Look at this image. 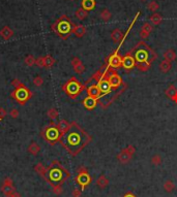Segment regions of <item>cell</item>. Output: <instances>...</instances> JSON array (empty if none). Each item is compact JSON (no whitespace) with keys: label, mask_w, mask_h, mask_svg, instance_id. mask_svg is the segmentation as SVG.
Listing matches in <instances>:
<instances>
[{"label":"cell","mask_w":177,"mask_h":197,"mask_svg":"<svg viewBox=\"0 0 177 197\" xmlns=\"http://www.w3.org/2000/svg\"><path fill=\"white\" fill-rule=\"evenodd\" d=\"M121 67L127 72L132 71V70L136 67V60L130 51L127 54L124 55L122 57V59H121Z\"/></svg>","instance_id":"ba28073f"},{"label":"cell","mask_w":177,"mask_h":197,"mask_svg":"<svg viewBox=\"0 0 177 197\" xmlns=\"http://www.w3.org/2000/svg\"><path fill=\"white\" fill-rule=\"evenodd\" d=\"M136 153V149L133 144H129L126 148H124L120 151V153L117 155V160L121 164H126L132 160L134 154Z\"/></svg>","instance_id":"8992f818"},{"label":"cell","mask_w":177,"mask_h":197,"mask_svg":"<svg viewBox=\"0 0 177 197\" xmlns=\"http://www.w3.org/2000/svg\"><path fill=\"white\" fill-rule=\"evenodd\" d=\"M127 89V85L126 84H124L123 86H122V88L120 89L119 91H117L116 93H115L113 96H111L110 98H109V99H98V103H99V105L102 106V109H108V106L110 105V104H112L114 102L115 100L117 99V97H119L121 94L123 93L124 91H125Z\"/></svg>","instance_id":"9c48e42d"},{"label":"cell","mask_w":177,"mask_h":197,"mask_svg":"<svg viewBox=\"0 0 177 197\" xmlns=\"http://www.w3.org/2000/svg\"><path fill=\"white\" fill-rule=\"evenodd\" d=\"M73 32L75 33V35H76L77 37H82L86 33V28L83 25H77L74 27Z\"/></svg>","instance_id":"484cf974"},{"label":"cell","mask_w":177,"mask_h":197,"mask_svg":"<svg viewBox=\"0 0 177 197\" xmlns=\"http://www.w3.org/2000/svg\"><path fill=\"white\" fill-rule=\"evenodd\" d=\"M62 88H63V90L68 96L71 98H76L81 94V92L85 90L86 86L81 84L76 78H71Z\"/></svg>","instance_id":"3957f363"},{"label":"cell","mask_w":177,"mask_h":197,"mask_svg":"<svg viewBox=\"0 0 177 197\" xmlns=\"http://www.w3.org/2000/svg\"><path fill=\"white\" fill-rule=\"evenodd\" d=\"M163 188L167 193H171V192H173L174 189H175V184H174L171 180H167L164 183Z\"/></svg>","instance_id":"83f0119b"},{"label":"cell","mask_w":177,"mask_h":197,"mask_svg":"<svg viewBox=\"0 0 177 197\" xmlns=\"http://www.w3.org/2000/svg\"><path fill=\"white\" fill-rule=\"evenodd\" d=\"M39 151H40V147L35 143H32L28 147V152L32 154V155H37V153H39Z\"/></svg>","instance_id":"f1b7e54d"},{"label":"cell","mask_w":177,"mask_h":197,"mask_svg":"<svg viewBox=\"0 0 177 197\" xmlns=\"http://www.w3.org/2000/svg\"><path fill=\"white\" fill-rule=\"evenodd\" d=\"M48 116H49V118L52 119V120L56 119V118L58 117V112H57V109H54V107L48 110Z\"/></svg>","instance_id":"e575fe53"},{"label":"cell","mask_w":177,"mask_h":197,"mask_svg":"<svg viewBox=\"0 0 177 197\" xmlns=\"http://www.w3.org/2000/svg\"><path fill=\"white\" fill-rule=\"evenodd\" d=\"M65 173H67V172L64 171L61 167H56L50 171V178H51L52 181L60 183V181L65 178Z\"/></svg>","instance_id":"7c38bea8"},{"label":"cell","mask_w":177,"mask_h":197,"mask_svg":"<svg viewBox=\"0 0 177 197\" xmlns=\"http://www.w3.org/2000/svg\"><path fill=\"white\" fill-rule=\"evenodd\" d=\"M5 197H21L20 195V193H18L17 191H14V192H11V193H9L7 194V195H5Z\"/></svg>","instance_id":"b9f144b4"},{"label":"cell","mask_w":177,"mask_h":197,"mask_svg":"<svg viewBox=\"0 0 177 197\" xmlns=\"http://www.w3.org/2000/svg\"><path fill=\"white\" fill-rule=\"evenodd\" d=\"M12 85L16 86V87H18V86H20V87H21V86H23V85H22L21 83H20V81H19V79H15V81L12 82Z\"/></svg>","instance_id":"bcb514c9"},{"label":"cell","mask_w":177,"mask_h":197,"mask_svg":"<svg viewBox=\"0 0 177 197\" xmlns=\"http://www.w3.org/2000/svg\"><path fill=\"white\" fill-rule=\"evenodd\" d=\"M57 32L58 34L62 36L63 38H66L68 35L70 34V32L73 31V24L68 19H66L65 17L61 18L60 20L58 21L57 23Z\"/></svg>","instance_id":"5b68a950"},{"label":"cell","mask_w":177,"mask_h":197,"mask_svg":"<svg viewBox=\"0 0 177 197\" xmlns=\"http://www.w3.org/2000/svg\"><path fill=\"white\" fill-rule=\"evenodd\" d=\"M88 16V13H87V11H85L84 8H79L77 11H76V17L78 18L79 20H84V19H86V17Z\"/></svg>","instance_id":"1f68e13d"},{"label":"cell","mask_w":177,"mask_h":197,"mask_svg":"<svg viewBox=\"0 0 177 197\" xmlns=\"http://www.w3.org/2000/svg\"><path fill=\"white\" fill-rule=\"evenodd\" d=\"M130 52L136 60V67L140 71L146 72L150 69L152 63L157 60V55L154 50L149 47L145 41H140L133 48Z\"/></svg>","instance_id":"7a4b0ae2"},{"label":"cell","mask_w":177,"mask_h":197,"mask_svg":"<svg viewBox=\"0 0 177 197\" xmlns=\"http://www.w3.org/2000/svg\"><path fill=\"white\" fill-rule=\"evenodd\" d=\"M9 115H11V118H14V119L18 118V117H19V110L16 109H12L11 110V113H9Z\"/></svg>","instance_id":"ab89813d"},{"label":"cell","mask_w":177,"mask_h":197,"mask_svg":"<svg viewBox=\"0 0 177 197\" xmlns=\"http://www.w3.org/2000/svg\"><path fill=\"white\" fill-rule=\"evenodd\" d=\"M123 37H124V35H123L122 31H121L120 29H118V28L114 29L113 31H112V33H111V38H112V41L115 42V44L121 41L123 39Z\"/></svg>","instance_id":"ffe728a7"},{"label":"cell","mask_w":177,"mask_h":197,"mask_svg":"<svg viewBox=\"0 0 177 197\" xmlns=\"http://www.w3.org/2000/svg\"><path fill=\"white\" fill-rule=\"evenodd\" d=\"M83 105L84 107H85L86 109H88V110H92V109H94L96 105H98V99H95V98H93L91 96H87L85 99L83 100Z\"/></svg>","instance_id":"9a60e30c"},{"label":"cell","mask_w":177,"mask_h":197,"mask_svg":"<svg viewBox=\"0 0 177 197\" xmlns=\"http://www.w3.org/2000/svg\"><path fill=\"white\" fill-rule=\"evenodd\" d=\"M111 18H112V14L109 11V10H107V8H105V10L101 13V19L104 21V22H108Z\"/></svg>","instance_id":"d6a6232c"},{"label":"cell","mask_w":177,"mask_h":197,"mask_svg":"<svg viewBox=\"0 0 177 197\" xmlns=\"http://www.w3.org/2000/svg\"><path fill=\"white\" fill-rule=\"evenodd\" d=\"M70 124L67 121H65V120H62V121L59 122V124L57 125V128H58L59 132L61 133V136L64 133H66L67 130L70 129Z\"/></svg>","instance_id":"7402d4cb"},{"label":"cell","mask_w":177,"mask_h":197,"mask_svg":"<svg viewBox=\"0 0 177 197\" xmlns=\"http://www.w3.org/2000/svg\"><path fill=\"white\" fill-rule=\"evenodd\" d=\"M165 93H166L167 97H169L173 102H175L177 104V88L175 87V86H174L173 84H171L169 87L166 89Z\"/></svg>","instance_id":"2e32d148"},{"label":"cell","mask_w":177,"mask_h":197,"mask_svg":"<svg viewBox=\"0 0 177 197\" xmlns=\"http://www.w3.org/2000/svg\"><path fill=\"white\" fill-rule=\"evenodd\" d=\"M35 59H34L33 56H28L26 59H25V63L27 64L28 66H32L33 64H35Z\"/></svg>","instance_id":"74e56055"},{"label":"cell","mask_w":177,"mask_h":197,"mask_svg":"<svg viewBox=\"0 0 177 197\" xmlns=\"http://www.w3.org/2000/svg\"><path fill=\"white\" fill-rule=\"evenodd\" d=\"M14 34V32H12V30L9 28V27L5 26L4 28H3L1 31H0V35L2 36L4 39H9Z\"/></svg>","instance_id":"4316f807"},{"label":"cell","mask_w":177,"mask_h":197,"mask_svg":"<svg viewBox=\"0 0 177 197\" xmlns=\"http://www.w3.org/2000/svg\"><path fill=\"white\" fill-rule=\"evenodd\" d=\"M148 10L150 11H157L158 8H160V6H158V4H157V2H155V1H151L150 3L148 4Z\"/></svg>","instance_id":"8d00e7d4"},{"label":"cell","mask_w":177,"mask_h":197,"mask_svg":"<svg viewBox=\"0 0 177 197\" xmlns=\"http://www.w3.org/2000/svg\"><path fill=\"white\" fill-rule=\"evenodd\" d=\"M106 79H108L109 83H110L111 88L113 89V90H118L120 87H122V86L125 84V83L123 82L122 78L118 75L116 69L111 68V67H109L107 75H106Z\"/></svg>","instance_id":"277c9868"},{"label":"cell","mask_w":177,"mask_h":197,"mask_svg":"<svg viewBox=\"0 0 177 197\" xmlns=\"http://www.w3.org/2000/svg\"><path fill=\"white\" fill-rule=\"evenodd\" d=\"M91 136L76 122L71 123L66 133H64L60 137L62 144L66 148L71 155H77L78 153H80L91 141Z\"/></svg>","instance_id":"6da1fadb"},{"label":"cell","mask_w":177,"mask_h":197,"mask_svg":"<svg viewBox=\"0 0 177 197\" xmlns=\"http://www.w3.org/2000/svg\"><path fill=\"white\" fill-rule=\"evenodd\" d=\"M96 85H98V87L99 88V90H101V92H102V97L105 96V95L110 94L112 91H114L113 89L111 88L110 83H109L108 79H106V75L104 76V78H102L101 79H99Z\"/></svg>","instance_id":"8fae6325"},{"label":"cell","mask_w":177,"mask_h":197,"mask_svg":"<svg viewBox=\"0 0 177 197\" xmlns=\"http://www.w3.org/2000/svg\"><path fill=\"white\" fill-rule=\"evenodd\" d=\"M29 97H30L29 91H28L24 86H21V87L18 88L17 91H16V98H17V100L20 101L21 103H24Z\"/></svg>","instance_id":"4fadbf2b"},{"label":"cell","mask_w":177,"mask_h":197,"mask_svg":"<svg viewBox=\"0 0 177 197\" xmlns=\"http://www.w3.org/2000/svg\"><path fill=\"white\" fill-rule=\"evenodd\" d=\"M87 94H88V96H91L98 100L102 97V92L98 87V85H91L90 87H88V89H87Z\"/></svg>","instance_id":"e0dca14e"},{"label":"cell","mask_w":177,"mask_h":197,"mask_svg":"<svg viewBox=\"0 0 177 197\" xmlns=\"http://www.w3.org/2000/svg\"><path fill=\"white\" fill-rule=\"evenodd\" d=\"M55 63V60L51 56L43 57V67H51Z\"/></svg>","instance_id":"836d02e7"},{"label":"cell","mask_w":177,"mask_h":197,"mask_svg":"<svg viewBox=\"0 0 177 197\" xmlns=\"http://www.w3.org/2000/svg\"><path fill=\"white\" fill-rule=\"evenodd\" d=\"M43 79L40 78V76H36V78H34L33 79V84L36 86V87H40V86L43 85Z\"/></svg>","instance_id":"f35d334b"},{"label":"cell","mask_w":177,"mask_h":197,"mask_svg":"<svg viewBox=\"0 0 177 197\" xmlns=\"http://www.w3.org/2000/svg\"><path fill=\"white\" fill-rule=\"evenodd\" d=\"M35 64L39 67H43V57L39 58V59L35 61Z\"/></svg>","instance_id":"7bdbcfd3"},{"label":"cell","mask_w":177,"mask_h":197,"mask_svg":"<svg viewBox=\"0 0 177 197\" xmlns=\"http://www.w3.org/2000/svg\"><path fill=\"white\" fill-rule=\"evenodd\" d=\"M2 192L5 194V195H7V194L14 192L15 191V187H14V183H12L11 178H5L4 180V183H3V186H2Z\"/></svg>","instance_id":"ac0fdd59"},{"label":"cell","mask_w":177,"mask_h":197,"mask_svg":"<svg viewBox=\"0 0 177 197\" xmlns=\"http://www.w3.org/2000/svg\"><path fill=\"white\" fill-rule=\"evenodd\" d=\"M171 68H172V62H170L169 60L164 59L160 63V70L161 72H164V73L169 72L171 70Z\"/></svg>","instance_id":"603a6c76"},{"label":"cell","mask_w":177,"mask_h":197,"mask_svg":"<svg viewBox=\"0 0 177 197\" xmlns=\"http://www.w3.org/2000/svg\"><path fill=\"white\" fill-rule=\"evenodd\" d=\"M150 162L152 165L154 166H158L161 164V162H163V159H161V156L158 155V154H155V155H153L151 157L150 159Z\"/></svg>","instance_id":"f546056e"},{"label":"cell","mask_w":177,"mask_h":197,"mask_svg":"<svg viewBox=\"0 0 177 197\" xmlns=\"http://www.w3.org/2000/svg\"><path fill=\"white\" fill-rule=\"evenodd\" d=\"M81 192H82V190L75 189V190L73 191V196H74V197H80V196H81Z\"/></svg>","instance_id":"ee69618b"},{"label":"cell","mask_w":177,"mask_h":197,"mask_svg":"<svg viewBox=\"0 0 177 197\" xmlns=\"http://www.w3.org/2000/svg\"><path fill=\"white\" fill-rule=\"evenodd\" d=\"M82 8L85 11H92L95 6V0H82Z\"/></svg>","instance_id":"cb8c5ba5"},{"label":"cell","mask_w":177,"mask_h":197,"mask_svg":"<svg viewBox=\"0 0 177 197\" xmlns=\"http://www.w3.org/2000/svg\"><path fill=\"white\" fill-rule=\"evenodd\" d=\"M35 171L39 174H42V175H45L46 174V168L43 167V165L40 164V163H39V164L35 166Z\"/></svg>","instance_id":"d590c367"},{"label":"cell","mask_w":177,"mask_h":197,"mask_svg":"<svg viewBox=\"0 0 177 197\" xmlns=\"http://www.w3.org/2000/svg\"><path fill=\"white\" fill-rule=\"evenodd\" d=\"M46 137L48 141H50L52 144H54L56 141L58 139H60L61 137V133L59 132L57 126H51L50 128L47 129V132H46Z\"/></svg>","instance_id":"30bf717a"},{"label":"cell","mask_w":177,"mask_h":197,"mask_svg":"<svg viewBox=\"0 0 177 197\" xmlns=\"http://www.w3.org/2000/svg\"><path fill=\"white\" fill-rule=\"evenodd\" d=\"M161 21H163V18H161L160 14H153L150 17V22L153 24V25H160Z\"/></svg>","instance_id":"4dcf8cb0"},{"label":"cell","mask_w":177,"mask_h":197,"mask_svg":"<svg viewBox=\"0 0 177 197\" xmlns=\"http://www.w3.org/2000/svg\"><path fill=\"white\" fill-rule=\"evenodd\" d=\"M153 30V27H152L151 24L149 23H144L142 26L141 30H140V36H141L142 39H146L149 36V34L152 32Z\"/></svg>","instance_id":"d6986e66"},{"label":"cell","mask_w":177,"mask_h":197,"mask_svg":"<svg viewBox=\"0 0 177 197\" xmlns=\"http://www.w3.org/2000/svg\"><path fill=\"white\" fill-rule=\"evenodd\" d=\"M54 193L55 194H57V195H59V194H61L62 193V188L60 185H56V186H54Z\"/></svg>","instance_id":"60d3db41"},{"label":"cell","mask_w":177,"mask_h":197,"mask_svg":"<svg viewBox=\"0 0 177 197\" xmlns=\"http://www.w3.org/2000/svg\"><path fill=\"white\" fill-rule=\"evenodd\" d=\"M96 185H98V187L99 189H105V188H107L109 185L108 178L106 177L105 174H101L98 180H96Z\"/></svg>","instance_id":"44dd1931"},{"label":"cell","mask_w":177,"mask_h":197,"mask_svg":"<svg viewBox=\"0 0 177 197\" xmlns=\"http://www.w3.org/2000/svg\"><path fill=\"white\" fill-rule=\"evenodd\" d=\"M164 58L166 60H169L170 62H173V61H175L176 58H177L175 51H174L173 49H169V50H167L164 53Z\"/></svg>","instance_id":"d4e9b609"},{"label":"cell","mask_w":177,"mask_h":197,"mask_svg":"<svg viewBox=\"0 0 177 197\" xmlns=\"http://www.w3.org/2000/svg\"><path fill=\"white\" fill-rule=\"evenodd\" d=\"M6 116V112L4 109H0V120L3 119Z\"/></svg>","instance_id":"f6af8a7d"},{"label":"cell","mask_w":177,"mask_h":197,"mask_svg":"<svg viewBox=\"0 0 177 197\" xmlns=\"http://www.w3.org/2000/svg\"><path fill=\"white\" fill-rule=\"evenodd\" d=\"M123 197H136L135 195H134L133 193H130V192H129V193H126L125 195H124Z\"/></svg>","instance_id":"7dc6e473"},{"label":"cell","mask_w":177,"mask_h":197,"mask_svg":"<svg viewBox=\"0 0 177 197\" xmlns=\"http://www.w3.org/2000/svg\"><path fill=\"white\" fill-rule=\"evenodd\" d=\"M76 181H77V183L81 186V188H82V191L85 189L86 186H88V185L90 184V182H91V178H90L88 171H87V169L85 167L81 166V167L78 169V175L76 178Z\"/></svg>","instance_id":"52a82bcc"},{"label":"cell","mask_w":177,"mask_h":197,"mask_svg":"<svg viewBox=\"0 0 177 197\" xmlns=\"http://www.w3.org/2000/svg\"><path fill=\"white\" fill-rule=\"evenodd\" d=\"M71 66H73L75 72H77L78 75H81V73H83L85 71V66H84L82 61H81L78 57L73 58V60H71Z\"/></svg>","instance_id":"5bb4252c"}]
</instances>
